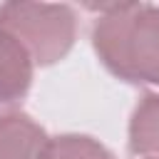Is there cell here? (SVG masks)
<instances>
[{"label":"cell","instance_id":"7a4b0ae2","mask_svg":"<svg viewBox=\"0 0 159 159\" xmlns=\"http://www.w3.org/2000/svg\"><path fill=\"white\" fill-rule=\"evenodd\" d=\"M0 27L30 52L35 65H55L75 45L77 15L70 5L2 2Z\"/></svg>","mask_w":159,"mask_h":159},{"label":"cell","instance_id":"6da1fadb","mask_svg":"<svg viewBox=\"0 0 159 159\" xmlns=\"http://www.w3.org/2000/svg\"><path fill=\"white\" fill-rule=\"evenodd\" d=\"M92 47L114 77L159 84V7L149 2L99 5Z\"/></svg>","mask_w":159,"mask_h":159},{"label":"cell","instance_id":"3957f363","mask_svg":"<svg viewBox=\"0 0 159 159\" xmlns=\"http://www.w3.org/2000/svg\"><path fill=\"white\" fill-rule=\"evenodd\" d=\"M35 60L30 52L0 27V107L20 102L32 84Z\"/></svg>","mask_w":159,"mask_h":159},{"label":"cell","instance_id":"8992f818","mask_svg":"<svg viewBox=\"0 0 159 159\" xmlns=\"http://www.w3.org/2000/svg\"><path fill=\"white\" fill-rule=\"evenodd\" d=\"M40 159H114L112 152L87 134H60L47 139Z\"/></svg>","mask_w":159,"mask_h":159},{"label":"cell","instance_id":"5b68a950","mask_svg":"<svg viewBox=\"0 0 159 159\" xmlns=\"http://www.w3.org/2000/svg\"><path fill=\"white\" fill-rule=\"evenodd\" d=\"M129 152L134 157H159V94L147 92L129 119Z\"/></svg>","mask_w":159,"mask_h":159},{"label":"cell","instance_id":"277c9868","mask_svg":"<svg viewBox=\"0 0 159 159\" xmlns=\"http://www.w3.org/2000/svg\"><path fill=\"white\" fill-rule=\"evenodd\" d=\"M47 139L45 129L30 114H0V159H40Z\"/></svg>","mask_w":159,"mask_h":159}]
</instances>
